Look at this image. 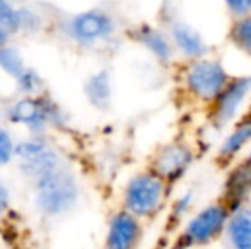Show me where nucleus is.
Segmentation results:
<instances>
[{
    "mask_svg": "<svg viewBox=\"0 0 251 249\" xmlns=\"http://www.w3.org/2000/svg\"><path fill=\"white\" fill-rule=\"evenodd\" d=\"M34 206L45 217H62L72 212L80 198V186L77 176L65 167L51 171L33 181Z\"/></svg>",
    "mask_w": 251,
    "mask_h": 249,
    "instance_id": "f257e3e1",
    "label": "nucleus"
},
{
    "mask_svg": "<svg viewBox=\"0 0 251 249\" xmlns=\"http://www.w3.org/2000/svg\"><path fill=\"white\" fill-rule=\"evenodd\" d=\"M5 116L10 123L24 126L34 136H43L50 128H65L69 123L63 108L48 94L19 97L7 106Z\"/></svg>",
    "mask_w": 251,
    "mask_h": 249,
    "instance_id": "f03ea898",
    "label": "nucleus"
},
{
    "mask_svg": "<svg viewBox=\"0 0 251 249\" xmlns=\"http://www.w3.org/2000/svg\"><path fill=\"white\" fill-rule=\"evenodd\" d=\"M166 195L164 181L154 173L133 176L123 189V210L135 219L152 217L162 206Z\"/></svg>",
    "mask_w": 251,
    "mask_h": 249,
    "instance_id": "7ed1b4c3",
    "label": "nucleus"
},
{
    "mask_svg": "<svg viewBox=\"0 0 251 249\" xmlns=\"http://www.w3.org/2000/svg\"><path fill=\"white\" fill-rule=\"evenodd\" d=\"M62 31L69 40L82 46H93L106 41L115 34L116 23L108 12L100 9H89L67 17Z\"/></svg>",
    "mask_w": 251,
    "mask_h": 249,
    "instance_id": "20e7f679",
    "label": "nucleus"
},
{
    "mask_svg": "<svg viewBox=\"0 0 251 249\" xmlns=\"http://www.w3.org/2000/svg\"><path fill=\"white\" fill-rule=\"evenodd\" d=\"M227 224V208L224 205H210L203 208L186 226L183 241L188 246H201L212 241Z\"/></svg>",
    "mask_w": 251,
    "mask_h": 249,
    "instance_id": "39448f33",
    "label": "nucleus"
},
{
    "mask_svg": "<svg viewBox=\"0 0 251 249\" xmlns=\"http://www.w3.org/2000/svg\"><path fill=\"white\" fill-rule=\"evenodd\" d=\"M186 82L197 96L203 97V99H214V97L221 96V92L226 89L227 75L219 63L203 60L195 63L190 68Z\"/></svg>",
    "mask_w": 251,
    "mask_h": 249,
    "instance_id": "423d86ee",
    "label": "nucleus"
},
{
    "mask_svg": "<svg viewBox=\"0 0 251 249\" xmlns=\"http://www.w3.org/2000/svg\"><path fill=\"white\" fill-rule=\"evenodd\" d=\"M140 234L142 227L139 219L125 210H120L109 219L104 249H135L140 241Z\"/></svg>",
    "mask_w": 251,
    "mask_h": 249,
    "instance_id": "0eeeda50",
    "label": "nucleus"
},
{
    "mask_svg": "<svg viewBox=\"0 0 251 249\" xmlns=\"http://www.w3.org/2000/svg\"><path fill=\"white\" fill-rule=\"evenodd\" d=\"M190 150L183 145H169L157 154L154 160V174L162 181L176 178L190 164Z\"/></svg>",
    "mask_w": 251,
    "mask_h": 249,
    "instance_id": "6e6552de",
    "label": "nucleus"
},
{
    "mask_svg": "<svg viewBox=\"0 0 251 249\" xmlns=\"http://www.w3.org/2000/svg\"><path fill=\"white\" fill-rule=\"evenodd\" d=\"M84 94L93 108L100 111L109 110L113 99V84L108 70H98L87 77L84 82Z\"/></svg>",
    "mask_w": 251,
    "mask_h": 249,
    "instance_id": "1a4fd4ad",
    "label": "nucleus"
},
{
    "mask_svg": "<svg viewBox=\"0 0 251 249\" xmlns=\"http://www.w3.org/2000/svg\"><path fill=\"white\" fill-rule=\"evenodd\" d=\"M226 241L231 249H251V206L239 208L226 224Z\"/></svg>",
    "mask_w": 251,
    "mask_h": 249,
    "instance_id": "9d476101",
    "label": "nucleus"
},
{
    "mask_svg": "<svg viewBox=\"0 0 251 249\" xmlns=\"http://www.w3.org/2000/svg\"><path fill=\"white\" fill-rule=\"evenodd\" d=\"M250 89H251V77L238 79L236 82L226 86V89L219 96L217 111H215V118L219 120V123H224L226 120H229L236 113L239 103L245 99V96L250 92Z\"/></svg>",
    "mask_w": 251,
    "mask_h": 249,
    "instance_id": "9b49d317",
    "label": "nucleus"
},
{
    "mask_svg": "<svg viewBox=\"0 0 251 249\" xmlns=\"http://www.w3.org/2000/svg\"><path fill=\"white\" fill-rule=\"evenodd\" d=\"M62 166H63L62 156H60L58 150L51 145L48 147L47 150H43L41 154L31 157V159L17 162V167H19L21 174L31 181H36L38 178L45 176V174L51 173V171L58 169V167H62Z\"/></svg>",
    "mask_w": 251,
    "mask_h": 249,
    "instance_id": "f8f14e48",
    "label": "nucleus"
},
{
    "mask_svg": "<svg viewBox=\"0 0 251 249\" xmlns=\"http://www.w3.org/2000/svg\"><path fill=\"white\" fill-rule=\"evenodd\" d=\"M171 34L175 40L176 46L188 57H201L205 51V45L201 41V38L192 27L185 26L181 23H175L171 26Z\"/></svg>",
    "mask_w": 251,
    "mask_h": 249,
    "instance_id": "ddd939ff",
    "label": "nucleus"
},
{
    "mask_svg": "<svg viewBox=\"0 0 251 249\" xmlns=\"http://www.w3.org/2000/svg\"><path fill=\"white\" fill-rule=\"evenodd\" d=\"M137 40H139V43H142L147 50L152 51L155 57L161 58V60H169V58H171V51H173L171 43H169L159 31H155L154 27H149V26L140 27V29L137 31Z\"/></svg>",
    "mask_w": 251,
    "mask_h": 249,
    "instance_id": "4468645a",
    "label": "nucleus"
},
{
    "mask_svg": "<svg viewBox=\"0 0 251 249\" xmlns=\"http://www.w3.org/2000/svg\"><path fill=\"white\" fill-rule=\"evenodd\" d=\"M16 87L24 97L29 96H38V94H43L45 80L40 75L36 68L33 67H26L19 75L16 77Z\"/></svg>",
    "mask_w": 251,
    "mask_h": 249,
    "instance_id": "2eb2a0df",
    "label": "nucleus"
},
{
    "mask_svg": "<svg viewBox=\"0 0 251 249\" xmlns=\"http://www.w3.org/2000/svg\"><path fill=\"white\" fill-rule=\"evenodd\" d=\"M26 67V62H24L23 55H21V51L17 48H14L12 45L0 48V70L3 73L16 79Z\"/></svg>",
    "mask_w": 251,
    "mask_h": 249,
    "instance_id": "dca6fc26",
    "label": "nucleus"
},
{
    "mask_svg": "<svg viewBox=\"0 0 251 249\" xmlns=\"http://www.w3.org/2000/svg\"><path fill=\"white\" fill-rule=\"evenodd\" d=\"M250 140H251V121H245V123L241 126H238V128L231 133V136L224 142V145L221 147V156L231 157L232 154H236L239 149H243Z\"/></svg>",
    "mask_w": 251,
    "mask_h": 249,
    "instance_id": "f3484780",
    "label": "nucleus"
},
{
    "mask_svg": "<svg viewBox=\"0 0 251 249\" xmlns=\"http://www.w3.org/2000/svg\"><path fill=\"white\" fill-rule=\"evenodd\" d=\"M0 27L9 34H16L21 31V14L19 5L0 0Z\"/></svg>",
    "mask_w": 251,
    "mask_h": 249,
    "instance_id": "a211bd4d",
    "label": "nucleus"
},
{
    "mask_svg": "<svg viewBox=\"0 0 251 249\" xmlns=\"http://www.w3.org/2000/svg\"><path fill=\"white\" fill-rule=\"evenodd\" d=\"M232 41L245 53L251 55V16H245L232 29Z\"/></svg>",
    "mask_w": 251,
    "mask_h": 249,
    "instance_id": "6ab92c4d",
    "label": "nucleus"
},
{
    "mask_svg": "<svg viewBox=\"0 0 251 249\" xmlns=\"http://www.w3.org/2000/svg\"><path fill=\"white\" fill-rule=\"evenodd\" d=\"M14 142L10 132L0 125V167H5L14 160Z\"/></svg>",
    "mask_w": 251,
    "mask_h": 249,
    "instance_id": "aec40b11",
    "label": "nucleus"
},
{
    "mask_svg": "<svg viewBox=\"0 0 251 249\" xmlns=\"http://www.w3.org/2000/svg\"><path fill=\"white\" fill-rule=\"evenodd\" d=\"M19 14H21V31L36 33V31L41 29V16L36 10L29 9L26 5H19Z\"/></svg>",
    "mask_w": 251,
    "mask_h": 249,
    "instance_id": "412c9836",
    "label": "nucleus"
},
{
    "mask_svg": "<svg viewBox=\"0 0 251 249\" xmlns=\"http://www.w3.org/2000/svg\"><path fill=\"white\" fill-rule=\"evenodd\" d=\"M10 202H12V196H10V189L7 186L5 181L0 178V219L7 213V210L10 208Z\"/></svg>",
    "mask_w": 251,
    "mask_h": 249,
    "instance_id": "4be33fe9",
    "label": "nucleus"
},
{
    "mask_svg": "<svg viewBox=\"0 0 251 249\" xmlns=\"http://www.w3.org/2000/svg\"><path fill=\"white\" fill-rule=\"evenodd\" d=\"M10 38H12V34H9L5 29H2V27H0V48H3V46H7V45H10L9 43Z\"/></svg>",
    "mask_w": 251,
    "mask_h": 249,
    "instance_id": "5701e85b",
    "label": "nucleus"
},
{
    "mask_svg": "<svg viewBox=\"0 0 251 249\" xmlns=\"http://www.w3.org/2000/svg\"><path fill=\"white\" fill-rule=\"evenodd\" d=\"M246 164H248V169L251 171V154H250V157H248V162H246Z\"/></svg>",
    "mask_w": 251,
    "mask_h": 249,
    "instance_id": "b1692460",
    "label": "nucleus"
}]
</instances>
